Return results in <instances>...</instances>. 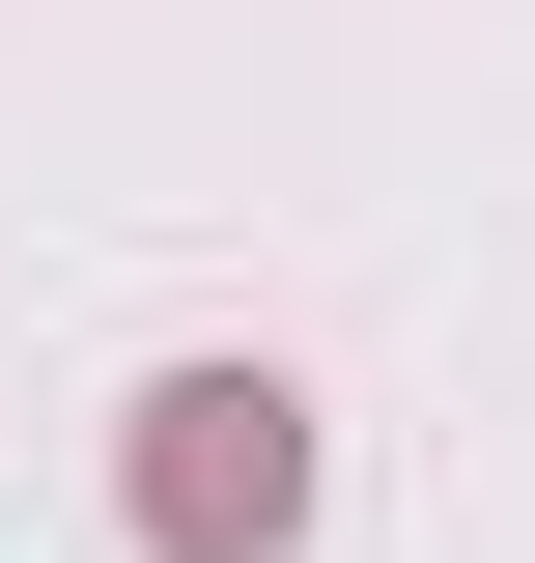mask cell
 Returning <instances> with one entry per match:
<instances>
[{"label": "cell", "mask_w": 535, "mask_h": 563, "mask_svg": "<svg viewBox=\"0 0 535 563\" xmlns=\"http://www.w3.org/2000/svg\"><path fill=\"white\" fill-rule=\"evenodd\" d=\"M282 507H310L282 395H170V536H282Z\"/></svg>", "instance_id": "obj_1"}]
</instances>
